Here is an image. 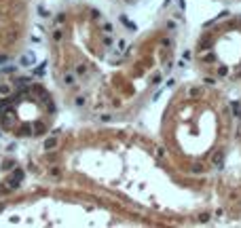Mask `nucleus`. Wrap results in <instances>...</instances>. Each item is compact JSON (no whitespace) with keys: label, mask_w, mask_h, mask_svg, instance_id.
Returning a JSON list of instances; mask_svg holds the SVG:
<instances>
[{"label":"nucleus","mask_w":241,"mask_h":228,"mask_svg":"<svg viewBox=\"0 0 241 228\" xmlns=\"http://www.w3.org/2000/svg\"><path fill=\"white\" fill-rule=\"evenodd\" d=\"M36 61V57H34V53H25L24 57H21V66H25V68H30L32 63Z\"/></svg>","instance_id":"nucleus-1"},{"label":"nucleus","mask_w":241,"mask_h":228,"mask_svg":"<svg viewBox=\"0 0 241 228\" xmlns=\"http://www.w3.org/2000/svg\"><path fill=\"white\" fill-rule=\"evenodd\" d=\"M55 146H57V140H55V137H49L47 142H45V148H47V150H51V148H55Z\"/></svg>","instance_id":"nucleus-2"},{"label":"nucleus","mask_w":241,"mask_h":228,"mask_svg":"<svg viewBox=\"0 0 241 228\" xmlns=\"http://www.w3.org/2000/svg\"><path fill=\"white\" fill-rule=\"evenodd\" d=\"M47 72V63H42V66H38L36 70H34V74H36V76H42V74Z\"/></svg>","instance_id":"nucleus-3"},{"label":"nucleus","mask_w":241,"mask_h":228,"mask_svg":"<svg viewBox=\"0 0 241 228\" xmlns=\"http://www.w3.org/2000/svg\"><path fill=\"white\" fill-rule=\"evenodd\" d=\"M21 178H24V171H21V169H15V171H13V180L19 182Z\"/></svg>","instance_id":"nucleus-4"},{"label":"nucleus","mask_w":241,"mask_h":228,"mask_svg":"<svg viewBox=\"0 0 241 228\" xmlns=\"http://www.w3.org/2000/svg\"><path fill=\"white\" fill-rule=\"evenodd\" d=\"M64 83L66 84H74V76L72 74H66V76H64Z\"/></svg>","instance_id":"nucleus-5"},{"label":"nucleus","mask_w":241,"mask_h":228,"mask_svg":"<svg viewBox=\"0 0 241 228\" xmlns=\"http://www.w3.org/2000/svg\"><path fill=\"white\" fill-rule=\"evenodd\" d=\"M2 72H4V74H13V72H15V66H4V68H2Z\"/></svg>","instance_id":"nucleus-6"},{"label":"nucleus","mask_w":241,"mask_h":228,"mask_svg":"<svg viewBox=\"0 0 241 228\" xmlns=\"http://www.w3.org/2000/svg\"><path fill=\"white\" fill-rule=\"evenodd\" d=\"M53 38H55V40H61V38H64V32H61V30H57V32L53 34Z\"/></svg>","instance_id":"nucleus-7"},{"label":"nucleus","mask_w":241,"mask_h":228,"mask_svg":"<svg viewBox=\"0 0 241 228\" xmlns=\"http://www.w3.org/2000/svg\"><path fill=\"white\" fill-rule=\"evenodd\" d=\"M112 42H114V40H112V36H106V38H104V45H108V47H112Z\"/></svg>","instance_id":"nucleus-8"},{"label":"nucleus","mask_w":241,"mask_h":228,"mask_svg":"<svg viewBox=\"0 0 241 228\" xmlns=\"http://www.w3.org/2000/svg\"><path fill=\"white\" fill-rule=\"evenodd\" d=\"M0 108H2V110L11 108V101H0Z\"/></svg>","instance_id":"nucleus-9"},{"label":"nucleus","mask_w":241,"mask_h":228,"mask_svg":"<svg viewBox=\"0 0 241 228\" xmlns=\"http://www.w3.org/2000/svg\"><path fill=\"white\" fill-rule=\"evenodd\" d=\"M76 106H85V97H76Z\"/></svg>","instance_id":"nucleus-10"},{"label":"nucleus","mask_w":241,"mask_h":228,"mask_svg":"<svg viewBox=\"0 0 241 228\" xmlns=\"http://www.w3.org/2000/svg\"><path fill=\"white\" fill-rule=\"evenodd\" d=\"M104 32H112V24H104Z\"/></svg>","instance_id":"nucleus-11"},{"label":"nucleus","mask_w":241,"mask_h":228,"mask_svg":"<svg viewBox=\"0 0 241 228\" xmlns=\"http://www.w3.org/2000/svg\"><path fill=\"white\" fill-rule=\"evenodd\" d=\"M0 93L4 95V93H9V87H0Z\"/></svg>","instance_id":"nucleus-12"},{"label":"nucleus","mask_w":241,"mask_h":228,"mask_svg":"<svg viewBox=\"0 0 241 228\" xmlns=\"http://www.w3.org/2000/svg\"><path fill=\"white\" fill-rule=\"evenodd\" d=\"M235 114H237V116H239V118H241V108H239V110H237V112H235Z\"/></svg>","instance_id":"nucleus-13"}]
</instances>
